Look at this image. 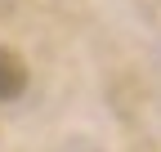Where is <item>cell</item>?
I'll list each match as a JSON object with an SVG mask.
<instances>
[{
  "label": "cell",
  "instance_id": "cell-1",
  "mask_svg": "<svg viewBox=\"0 0 161 152\" xmlns=\"http://www.w3.org/2000/svg\"><path fill=\"white\" fill-rule=\"evenodd\" d=\"M31 85V72L23 63V54L9 49V45H0V103H14V99H23Z\"/></svg>",
  "mask_w": 161,
  "mask_h": 152
}]
</instances>
